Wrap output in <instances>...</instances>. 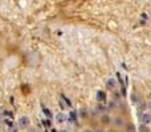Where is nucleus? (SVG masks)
I'll return each instance as SVG.
<instances>
[{"instance_id":"nucleus-1","label":"nucleus","mask_w":151,"mask_h":132,"mask_svg":"<svg viewBox=\"0 0 151 132\" xmlns=\"http://www.w3.org/2000/svg\"><path fill=\"white\" fill-rule=\"evenodd\" d=\"M29 124H31V120H29V118H28V116H25V115H23L21 118L19 119V127H20V128H23V129L28 128V127H29Z\"/></svg>"},{"instance_id":"nucleus-2","label":"nucleus","mask_w":151,"mask_h":132,"mask_svg":"<svg viewBox=\"0 0 151 132\" xmlns=\"http://www.w3.org/2000/svg\"><path fill=\"white\" fill-rule=\"evenodd\" d=\"M140 121H142V124H150L151 123V115L150 114H142L140 115Z\"/></svg>"},{"instance_id":"nucleus-3","label":"nucleus","mask_w":151,"mask_h":132,"mask_svg":"<svg viewBox=\"0 0 151 132\" xmlns=\"http://www.w3.org/2000/svg\"><path fill=\"white\" fill-rule=\"evenodd\" d=\"M97 100L100 102V103L106 102V94H105L104 91H98V93H97Z\"/></svg>"},{"instance_id":"nucleus-4","label":"nucleus","mask_w":151,"mask_h":132,"mask_svg":"<svg viewBox=\"0 0 151 132\" xmlns=\"http://www.w3.org/2000/svg\"><path fill=\"white\" fill-rule=\"evenodd\" d=\"M56 121H57V123H65V121H66V116H65L62 112H60V114L56 115Z\"/></svg>"},{"instance_id":"nucleus-5","label":"nucleus","mask_w":151,"mask_h":132,"mask_svg":"<svg viewBox=\"0 0 151 132\" xmlns=\"http://www.w3.org/2000/svg\"><path fill=\"white\" fill-rule=\"evenodd\" d=\"M68 119H69V121H72V123L77 121V112H76V111H70V114H69Z\"/></svg>"},{"instance_id":"nucleus-6","label":"nucleus","mask_w":151,"mask_h":132,"mask_svg":"<svg viewBox=\"0 0 151 132\" xmlns=\"http://www.w3.org/2000/svg\"><path fill=\"white\" fill-rule=\"evenodd\" d=\"M138 129H139V132H150V128L146 124H140Z\"/></svg>"},{"instance_id":"nucleus-7","label":"nucleus","mask_w":151,"mask_h":132,"mask_svg":"<svg viewBox=\"0 0 151 132\" xmlns=\"http://www.w3.org/2000/svg\"><path fill=\"white\" fill-rule=\"evenodd\" d=\"M43 112H44V115H45V116H47L48 119L52 118V112H50V110H48V108L44 107V108H43Z\"/></svg>"},{"instance_id":"nucleus-8","label":"nucleus","mask_w":151,"mask_h":132,"mask_svg":"<svg viewBox=\"0 0 151 132\" xmlns=\"http://www.w3.org/2000/svg\"><path fill=\"white\" fill-rule=\"evenodd\" d=\"M114 86H115V79L110 78V79H109V81H108V87H112V89H113Z\"/></svg>"},{"instance_id":"nucleus-9","label":"nucleus","mask_w":151,"mask_h":132,"mask_svg":"<svg viewBox=\"0 0 151 132\" xmlns=\"http://www.w3.org/2000/svg\"><path fill=\"white\" fill-rule=\"evenodd\" d=\"M43 124L45 125V127H50V120L49 119H45V120L43 121Z\"/></svg>"},{"instance_id":"nucleus-10","label":"nucleus","mask_w":151,"mask_h":132,"mask_svg":"<svg viewBox=\"0 0 151 132\" xmlns=\"http://www.w3.org/2000/svg\"><path fill=\"white\" fill-rule=\"evenodd\" d=\"M61 98H62V99H64V100H65V103L68 104V106H70V100H69V99H66V98H65V96H64V95H62V96H61Z\"/></svg>"},{"instance_id":"nucleus-11","label":"nucleus","mask_w":151,"mask_h":132,"mask_svg":"<svg viewBox=\"0 0 151 132\" xmlns=\"http://www.w3.org/2000/svg\"><path fill=\"white\" fill-rule=\"evenodd\" d=\"M17 131H19V129L16 128V127H12V128L9 129V132H17Z\"/></svg>"},{"instance_id":"nucleus-12","label":"nucleus","mask_w":151,"mask_h":132,"mask_svg":"<svg viewBox=\"0 0 151 132\" xmlns=\"http://www.w3.org/2000/svg\"><path fill=\"white\" fill-rule=\"evenodd\" d=\"M50 132H57V131H56V129H53V128H52V129H50Z\"/></svg>"},{"instance_id":"nucleus-13","label":"nucleus","mask_w":151,"mask_h":132,"mask_svg":"<svg viewBox=\"0 0 151 132\" xmlns=\"http://www.w3.org/2000/svg\"><path fill=\"white\" fill-rule=\"evenodd\" d=\"M82 132H92V131H89V129H85V131H82Z\"/></svg>"},{"instance_id":"nucleus-14","label":"nucleus","mask_w":151,"mask_h":132,"mask_svg":"<svg viewBox=\"0 0 151 132\" xmlns=\"http://www.w3.org/2000/svg\"><path fill=\"white\" fill-rule=\"evenodd\" d=\"M148 108H150V110H151V102H150V104H148Z\"/></svg>"},{"instance_id":"nucleus-15","label":"nucleus","mask_w":151,"mask_h":132,"mask_svg":"<svg viewBox=\"0 0 151 132\" xmlns=\"http://www.w3.org/2000/svg\"><path fill=\"white\" fill-rule=\"evenodd\" d=\"M60 132H66V131H60Z\"/></svg>"}]
</instances>
